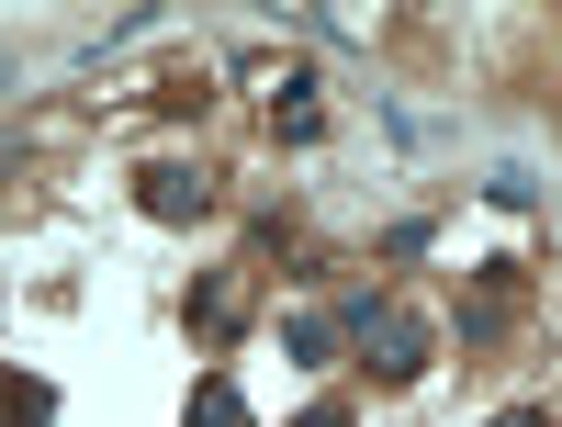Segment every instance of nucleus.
<instances>
[{"instance_id":"2","label":"nucleus","mask_w":562,"mask_h":427,"mask_svg":"<svg viewBox=\"0 0 562 427\" xmlns=\"http://www.w3.org/2000/svg\"><path fill=\"white\" fill-rule=\"evenodd\" d=\"M518 427H529V416H518Z\"/></svg>"},{"instance_id":"1","label":"nucleus","mask_w":562,"mask_h":427,"mask_svg":"<svg viewBox=\"0 0 562 427\" xmlns=\"http://www.w3.org/2000/svg\"><path fill=\"white\" fill-rule=\"evenodd\" d=\"M203 427H248V405L225 394V383H203Z\"/></svg>"}]
</instances>
